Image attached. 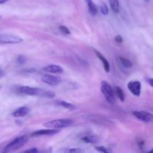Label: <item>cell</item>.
Masks as SVG:
<instances>
[{
  "instance_id": "cell-1",
  "label": "cell",
  "mask_w": 153,
  "mask_h": 153,
  "mask_svg": "<svg viewBox=\"0 0 153 153\" xmlns=\"http://www.w3.org/2000/svg\"><path fill=\"white\" fill-rule=\"evenodd\" d=\"M28 138L27 136H21V137H16L14 140H12L11 142L8 143L7 146H5L4 149L3 150L4 152H13L15 150H17V149H20L22 146H23L24 145L28 143Z\"/></svg>"
},
{
  "instance_id": "cell-2",
  "label": "cell",
  "mask_w": 153,
  "mask_h": 153,
  "mask_svg": "<svg viewBox=\"0 0 153 153\" xmlns=\"http://www.w3.org/2000/svg\"><path fill=\"white\" fill-rule=\"evenodd\" d=\"M73 123V121L71 119H59L45 123L43 126L48 128H58H58H67Z\"/></svg>"
},
{
  "instance_id": "cell-3",
  "label": "cell",
  "mask_w": 153,
  "mask_h": 153,
  "mask_svg": "<svg viewBox=\"0 0 153 153\" xmlns=\"http://www.w3.org/2000/svg\"><path fill=\"white\" fill-rule=\"evenodd\" d=\"M101 91L104 97H105L106 100L109 103H111V104L115 103L116 99H115L114 91L113 88L111 86L110 84H108L105 81H102L101 83Z\"/></svg>"
},
{
  "instance_id": "cell-4",
  "label": "cell",
  "mask_w": 153,
  "mask_h": 153,
  "mask_svg": "<svg viewBox=\"0 0 153 153\" xmlns=\"http://www.w3.org/2000/svg\"><path fill=\"white\" fill-rule=\"evenodd\" d=\"M18 93L25 96H42L44 97L46 91L37 88H32L29 86H21L18 88Z\"/></svg>"
},
{
  "instance_id": "cell-5",
  "label": "cell",
  "mask_w": 153,
  "mask_h": 153,
  "mask_svg": "<svg viewBox=\"0 0 153 153\" xmlns=\"http://www.w3.org/2000/svg\"><path fill=\"white\" fill-rule=\"evenodd\" d=\"M23 41V39L19 36L12 34H0V43L4 44H16Z\"/></svg>"
},
{
  "instance_id": "cell-6",
  "label": "cell",
  "mask_w": 153,
  "mask_h": 153,
  "mask_svg": "<svg viewBox=\"0 0 153 153\" xmlns=\"http://www.w3.org/2000/svg\"><path fill=\"white\" fill-rule=\"evenodd\" d=\"M133 116L135 117L137 120L143 123H151L153 120V116L152 114L143 111H132Z\"/></svg>"
},
{
  "instance_id": "cell-7",
  "label": "cell",
  "mask_w": 153,
  "mask_h": 153,
  "mask_svg": "<svg viewBox=\"0 0 153 153\" xmlns=\"http://www.w3.org/2000/svg\"><path fill=\"white\" fill-rule=\"evenodd\" d=\"M41 80L43 83L50 85V86H56L61 82V79L59 77L49 74L43 76Z\"/></svg>"
},
{
  "instance_id": "cell-8",
  "label": "cell",
  "mask_w": 153,
  "mask_h": 153,
  "mask_svg": "<svg viewBox=\"0 0 153 153\" xmlns=\"http://www.w3.org/2000/svg\"><path fill=\"white\" fill-rule=\"evenodd\" d=\"M128 88L133 95L139 97L141 91V84L138 81H131L128 84Z\"/></svg>"
},
{
  "instance_id": "cell-9",
  "label": "cell",
  "mask_w": 153,
  "mask_h": 153,
  "mask_svg": "<svg viewBox=\"0 0 153 153\" xmlns=\"http://www.w3.org/2000/svg\"><path fill=\"white\" fill-rule=\"evenodd\" d=\"M59 132V130L58 128H50V129H40L37 131H34L31 133V135L32 137H39V136L44 135H53Z\"/></svg>"
},
{
  "instance_id": "cell-10",
  "label": "cell",
  "mask_w": 153,
  "mask_h": 153,
  "mask_svg": "<svg viewBox=\"0 0 153 153\" xmlns=\"http://www.w3.org/2000/svg\"><path fill=\"white\" fill-rule=\"evenodd\" d=\"M30 108L26 106H22V107L18 108L17 109L14 111L12 113V116L14 117H23L29 114Z\"/></svg>"
},
{
  "instance_id": "cell-11",
  "label": "cell",
  "mask_w": 153,
  "mask_h": 153,
  "mask_svg": "<svg viewBox=\"0 0 153 153\" xmlns=\"http://www.w3.org/2000/svg\"><path fill=\"white\" fill-rule=\"evenodd\" d=\"M94 51H95V53L96 55H97V56L98 57L99 59L101 61L102 64L103 65V67H104L105 71L106 73H109V71H110V64H109L108 61V60L105 58L104 55L102 53H100V52H98L97 50Z\"/></svg>"
},
{
  "instance_id": "cell-12",
  "label": "cell",
  "mask_w": 153,
  "mask_h": 153,
  "mask_svg": "<svg viewBox=\"0 0 153 153\" xmlns=\"http://www.w3.org/2000/svg\"><path fill=\"white\" fill-rule=\"evenodd\" d=\"M43 70L44 71L48 72V73H56V74H60V73H62L64 72V69L58 65H48L43 67Z\"/></svg>"
},
{
  "instance_id": "cell-13",
  "label": "cell",
  "mask_w": 153,
  "mask_h": 153,
  "mask_svg": "<svg viewBox=\"0 0 153 153\" xmlns=\"http://www.w3.org/2000/svg\"><path fill=\"white\" fill-rule=\"evenodd\" d=\"M85 1H86L87 4H88V10H89L90 13H91L92 16L97 15V13H98V9H97V5L94 4V1H93L92 0H85Z\"/></svg>"
},
{
  "instance_id": "cell-14",
  "label": "cell",
  "mask_w": 153,
  "mask_h": 153,
  "mask_svg": "<svg viewBox=\"0 0 153 153\" xmlns=\"http://www.w3.org/2000/svg\"><path fill=\"white\" fill-rule=\"evenodd\" d=\"M110 6L111 7V10L114 12L115 13H118L120 12V2L119 0H109Z\"/></svg>"
},
{
  "instance_id": "cell-15",
  "label": "cell",
  "mask_w": 153,
  "mask_h": 153,
  "mask_svg": "<svg viewBox=\"0 0 153 153\" xmlns=\"http://www.w3.org/2000/svg\"><path fill=\"white\" fill-rule=\"evenodd\" d=\"M82 140L85 142V143H97V140H98V137L95 135H88L82 137Z\"/></svg>"
},
{
  "instance_id": "cell-16",
  "label": "cell",
  "mask_w": 153,
  "mask_h": 153,
  "mask_svg": "<svg viewBox=\"0 0 153 153\" xmlns=\"http://www.w3.org/2000/svg\"><path fill=\"white\" fill-rule=\"evenodd\" d=\"M119 61L123 67H126V68H130V67H132L131 61L127 58H123V57H119Z\"/></svg>"
},
{
  "instance_id": "cell-17",
  "label": "cell",
  "mask_w": 153,
  "mask_h": 153,
  "mask_svg": "<svg viewBox=\"0 0 153 153\" xmlns=\"http://www.w3.org/2000/svg\"><path fill=\"white\" fill-rule=\"evenodd\" d=\"M115 93L121 102H123L125 100V94H124L123 91L120 87H115Z\"/></svg>"
},
{
  "instance_id": "cell-18",
  "label": "cell",
  "mask_w": 153,
  "mask_h": 153,
  "mask_svg": "<svg viewBox=\"0 0 153 153\" xmlns=\"http://www.w3.org/2000/svg\"><path fill=\"white\" fill-rule=\"evenodd\" d=\"M58 103H59V105L61 107H64L67 109H70V110H74V109H76V106L74 105L71 104V103H69L64 101H60Z\"/></svg>"
},
{
  "instance_id": "cell-19",
  "label": "cell",
  "mask_w": 153,
  "mask_h": 153,
  "mask_svg": "<svg viewBox=\"0 0 153 153\" xmlns=\"http://www.w3.org/2000/svg\"><path fill=\"white\" fill-rule=\"evenodd\" d=\"M100 11H101V13H102L103 15L108 14V13H109L108 7V6L106 5L105 3H103V4L100 6Z\"/></svg>"
},
{
  "instance_id": "cell-20",
  "label": "cell",
  "mask_w": 153,
  "mask_h": 153,
  "mask_svg": "<svg viewBox=\"0 0 153 153\" xmlns=\"http://www.w3.org/2000/svg\"><path fill=\"white\" fill-rule=\"evenodd\" d=\"M64 152H74V153H82L84 152V150L82 149H79V148H73V149H64Z\"/></svg>"
},
{
  "instance_id": "cell-21",
  "label": "cell",
  "mask_w": 153,
  "mask_h": 153,
  "mask_svg": "<svg viewBox=\"0 0 153 153\" xmlns=\"http://www.w3.org/2000/svg\"><path fill=\"white\" fill-rule=\"evenodd\" d=\"M59 29L60 31H61V32L63 33V34H67V35L70 34V31L68 29V28H67V26H65V25H60Z\"/></svg>"
},
{
  "instance_id": "cell-22",
  "label": "cell",
  "mask_w": 153,
  "mask_h": 153,
  "mask_svg": "<svg viewBox=\"0 0 153 153\" xmlns=\"http://www.w3.org/2000/svg\"><path fill=\"white\" fill-rule=\"evenodd\" d=\"M25 61H26V58H25V56L23 55H19L17 58V62L20 64H25Z\"/></svg>"
},
{
  "instance_id": "cell-23",
  "label": "cell",
  "mask_w": 153,
  "mask_h": 153,
  "mask_svg": "<svg viewBox=\"0 0 153 153\" xmlns=\"http://www.w3.org/2000/svg\"><path fill=\"white\" fill-rule=\"evenodd\" d=\"M95 149L100 152H105V153L108 152V151L106 149V148L105 147V146H96Z\"/></svg>"
},
{
  "instance_id": "cell-24",
  "label": "cell",
  "mask_w": 153,
  "mask_h": 153,
  "mask_svg": "<svg viewBox=\"0 0 153 153\" xmlns=\"http://www.w3.org/2000/svg\"><path fill=\"white\" fill-rule=\"evenodd\" d=\"M114 39H115V41H116L117 43H123V37H121L120 35L116 36Z\"/></svg>"
},
{
  "instance_id": "cell-25",
  "label": "cell",
  "mask_w": 153,
  "mask_h": 153,
  "mask_svg": "<svg viewBox=\"0 0 153 153\" xmlns=\"http://www.w3.org/2000/svg\"><path fill=\"white\" fill-rule=\"evenodd\" d=\"M25 152H38V150H37V149H35V148H31V149H27Z\"/></svg>"
},
{
  "instance_id": "cell-26",
  "label": "cell",
  "mask_w": 153,
  "mask_h": 153,
  "mask_svg": "<svg viewBox=\"0 0 153 153\" xmlns=\"http://www.w3.org/2000/svg\"><path fill=\"white\" fill-rule=\"evenodd\" d=\"M147 82L149 84V85H150L151 87H152L153 86V79H147Z\"/></svg>"
},
{
  "instance_id": "cell-27",
  "label": "cell",
  "mask_w": 153,
  "mask_h": 153,
  "mask_svg": "<svg viewBox=\"0 0 153 153\" xmlns=\"http://www.w3.org/2000/svg\"><path fill=\"white\" fill-rule=\"evenodd\" d=\"M7 1H9V0H0V4H4V3L7 2Z\"/></svg>"
},
{
  "instance_id": "cell-28",
  "label": "cell",
  "mask_w": 153,
  "mask_h": 153,
  "mask_svg": "<svg viewBox=\"0 0 153 153\" xmlns=\"http://www.w3.org/2000/svg\"><path fill=\"white\" fill-rule=\"evenodd\" d=\"M4 72H3V70H1V69H0V77H1V76H4Z\"/></svg>"
},
{
  "instance_id": "cell-29",
  "label": "cell",
  "mask_w": 153,
  "mask_h": 153,
  "mask_svg": "<svg viewBox=\"0 0 153 153\" xmlns=\"http://www.w3.org/2000/svg\"><path fill=\"white\" fill-rule=\"evenodd\" d=\"M144 1H146V2H149V1H150V0H144Z\"/></svg>"
},
{
  "instance_id": "cell-30",
  "label": "cell",
  "mask_w": 153,
  "mask_h": 153,
  "mask_svg": "<svg viewBox=\"0 0 153 153\" xmlns=\"http://www.w3.org/2000/svg\"><path fill=\"white\" fill-rule=\"evenodd\" d=\"M0 88H1V85H0Z\"/></svg>"
},
{
  "instance_id": "cell-31",
  "label": "cell",
  "mask_w": 153,
  "mask_h": 153,
  "mask_svg": "<svg viewBox=\"0 0 153 153\" xmlns=\"http://www.w3.org/2000/svg\"><path fill=\"white\" fill-rule=\"evenodd\" d=\"M0 17H1V16H0Z\"/></svg>"
}]
</instances>
